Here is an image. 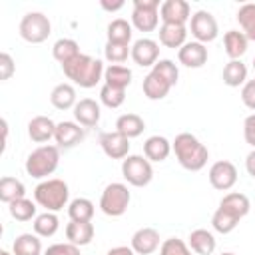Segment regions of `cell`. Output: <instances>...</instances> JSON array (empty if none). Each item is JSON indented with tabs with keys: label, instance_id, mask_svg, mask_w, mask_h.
Masks as SVG:
<instances>
[{
	"label": "cell",
	"instance_id": "19",
	"mask_svg": "<svg viewBox=\"0 0 255 255\" xmlns=\"http://www.w3.org/2000/svg\"><path fill=\"white\" fill-rule=\"evenodd\" d=\"M219 209L227 211L229 215L237 217L239 221L249 213L251 209V203H249V197L245 193H239V191H231V193H225L219 201Z\"/></svg>",
	"mask_w": 255,
	"mask_h": 255
},
{
	"label": "cell",
	"instance_id": "8",
	"mask_svg": "<svg viewBox=\"0 0 255 255\" xmlns=\"http://www.w3.org/2000/svg\"><path fill=\"white\" fill-rule=\"evenodd\" d=\"M159 0H133L131 26L139 32H153L159 26Z\"/></svg>",
	"mask_w": 255,
	"mask_h": 255
},
{
	"label": "cell",
	"instance_id": "42",
	"mask_svg": "<svg viewBox=\"0 0 255 255\" xmlns=\"http://www.w3.org/2000/svg\"><path fill=\"white\" fill-rule=\"evenodd\" d=\"M151 70H153L155 74H159L163 80H167L171 86H175L177 80H179V70H177V64H175L173 60L163 58V60H159Z\"/></svg>",
	"mask_w": 255,
	"mask_h": 255
},
{
	"label": "cell",
	"instance_id": "35",
	"mask_svg": "<svg viewBox=\"0 0 255 255\" xmlns=\"http://www.w3.org/2000/svg\"><path fill=\"white\" fill-rule=\"evenodd\" d=\"M8 211L16 221H30V219H36L38 215V203L28 197H22L8 203Z\"/></svg>",
	"mask_w": 255,
	"mask_h": 255
},
{
	"label": "cell",
	"instance_id": "40",
	"mask_svg": "<svg viewBox=\"0 0 255 255\" xmlns=\"http://www.w3.org/2000/svg\"><path fill=\"white\" fill-rule=\"evenodd\" d=\"M129 56H131V46H128V44H112V42H106L104 58H106L110 64H124Z\"/></svg>",
	"mask_w": 255,
	"mask_h": 255
},
{
	"label": "cell",
	"instance_id": "45",
	"mask_svg": "<svg viewBox=\"0 0 255 255\" xmlns=\"http://www.w3.org/2000/svg\"><path fill=\"white\" fill-rule=\"evenodd\" d=\"M241 102L255 112V80H247L241 88Z\"/></svg>",
	"mask_w": 255,
	"mask_h": 255
},
{
	"label": "cell",
	"instance_id": "38",
	"mask_svg": "<svg viewBox=\"0 0 255 255\" xmlns=\"http://www.w3.org/2000/svg\"><path fill=\"white\" fill-rule=\"evenodd\" d=\"M100 102L110 108V110H116L120 108L124 102H126V90H120V88H112L108 84H104L100 88Z\"/></svg>",
	"mask_w": 255,
	"mask_h": 255
},
{
	"label": "cell",
	"instance_id": "5",
	"mask_svg": "<svg viewBox=\"0 0 255 255\" xmlns=\"http://www.w3.org/2000/svg\"><path fill=\"white\" fill-rule=\"evenodd\" d=\"M129 201H131V193L128 185L122 181H112L104 187L100 195V209L108 217H120L128 211Z\"/></svg>",
	"mask_w": 255,
	"mask_h": 255
},
{
	"label": "cell",
	"instance_id": "23",
	"mask_svg": "<svg viewBox=\"0 0 255 255\" xmlns=\"http://www.w3.org/2000/svg\"><path fill=\"white\" fill-rule=\"evenodd\" d=\"M94 223L92 221H70L66 225V239L78 247L88 245L94 239Z\"/></svg>",
	"mask_w": 255,
	"mask_h": 255
},
{
	"label": "cell",
	"instance_id": "39",
	"mask_svg": "<svg viewBox=\"0 0 255 255\" xmlns=\"http://www.w3.org/2000/svg\"><path fill=\"white\" fill-rule=\"evenodd\" d=\"M211 225H213V229L217 231V233H223V235H227V233H231L237 225H239V219L237 217H233V215H229L227 211H223V209H215V213H213V217H211Z\"/></svg>",
	"mask_w": 255,
	"mask_h": 255
},
{
	"label": "cell",
	"instance_id": "26",
	"mask_svg": "<svg viewBox=\"0 0 255 255\" xmlns=\"http://www.w3.org/2000/svg\"><path fill=\"white\" fill-rule=\"evenodd\" d=\"M145 129V122L141 116L137 114H122L118 120H116V131H120L122 135H126L128 139H133V137H139Z\"/></svg>",
	"mask_w": 255,
	"mask_h": 255
},
{
	"label": "cell",
	"instance_id": "2",
	"mask_svg": "<svg viewBox=\"0 0 255 255\" xmlns=\"http://www.w3.org/2000/svg\"><path fill=\"white\" fill-rule=\"evenodd\" d=\"M62 70L64 76L80 88H94L100 80H104V72H106L104 62L88 54H78L74 60L66 62Z\"/></svg>",
	"mask_w": 255,
	"mask_h": 255
},
{
	"label": "cell",
	"instance_id": "29",
	"mask_svg": "<svg viewBox=\"0 0 255 255\" xmlns=\"http://www.w3.org/2000/svg\"><path fill=\"white\" fill-rule=\"evenodd\" d=\"M247 44H249V40L239 30H227L223 34V48L231 60H239L247 52Z\"/></svg>",
	"mask_w": 255,
	"mask_h": 255
},
{
	"label": "cell",
	"instance_id": "44",
	"mask_svg": "<svg viewBox=\"0 0 255 255\" xmlns=\"http://www.w3.org/2000/svg\"><path fill=\"white\" fill-rule=\"evenodd\" d=\"M16 72V64H14V58L8 54V52H2L0 54V80H10Z\"/></svg>",
	"mask_w": 255,
	"mask_h": 255
},
{
	"label": "cell",
	"instance_id": "50",
	"mask_svg": "<svg viewBox=\"0 0 255 255\" xmlns=\"http://www.w3.org/2000/svg\"><path fill=\"white\" fill-rule=\"evenodd\" d=\"M0 255H14V253H12V251H8V249H2V251H0Z\"/></svg>",
	"mask_w": 255,
	"mask_h": 255
},
{
	"label": "cell",
	"instance_id": "32",
	"mask_svg": "<svg viewBox=\"0 0 255 255\" xmlns=\"http://www.w3.org/2000/svg\"><path fill=\"white\" fill-rule=\"evenodd\" d=\"M26 197V187L24 183L18 179V177H12V175H4L0 179V199L4 203H12L16 199H22Z\"/></svg>",
	"mask_w": 255,
	"mask_h": 255
},
{
	"label": "cell",
	"instance_id": "15",
	"mask_svg": "<svg viewBox=\"0 0 255 255\" xmlns=\"http://www.w3.org/2000/svg\"><path fill=\"white\" fill-rule=\"evenodd\" d=\"M159 231L153 227H139L133 235H131V249L135 251V255H151L159 249Z\"/></svg>",
	"mask_w": 255,
	"mask_h": 255
},
{
	"label": "cell",
	"instance_id": "33",
	"mask_svg": "<svg viewBox=\"0 0 255 255\" xmlns=\"http://www.w3.org/2000/svg\"><path fill=\"white\" fill-rule=\"evenodd\" d=\"M78 54H82V52H80V44H78L76 40H72V38H60V40H56L54 46H52V56H54V60L60 62L62 66H64L66 62L74 60Z\"/></svg>",
	"mask_w": 255,
	"mask_h": 255
},
{
	"label": "cell",
	"instance_id": "49",
	"mask_svg": "<svg viewBox=\"0 0 255 255\" xmlns=\"http://www.w3.org/2000/svg\"><path fill=\"white\" fill-rule=\"evenodd\" d=\"M100 6H102L106 12H118V10H122V8H124V2H122V0H118V2L102 0V2H100Z\"/></svg>",
	"mask_w": 255,
	"mask_h": 255
},
{
	"label": "cell",
	"instance_id": "37",
	"mask_svg": "<svg viewBox=\"0 0 255 255\" xmlns=\"http://www.w3.org/2000/svg\"><path fill=\"white\" fill-rule=\"evenodd\" d=\"M237 22L247 40L255 42V4L247 2L237 10Z\"/></svg>",
	"mask_w": 255,
	"mask_h": 255
},
{
	"label": "cell",
	"instance_id": "20",
	"mask_svg": "<svg viewBox=\"0 0 255 255\" xmlns=\"http://www.w3.org/2000/svg\"><path fill=\"white\" fill-rule=\"evenodd\" d=\"M171 151H173L171 149V141L167 137H163V135H151L143 143V155L149 161H155V163L165 161Z\"/></svg>",
	"mask_w": 255,
	"mask_h": 255
},
{
	"label": "cell",
	"instance_id": "28",
	"mask_svg": "<svg viewBox=\"0 0 255 255\" xmlns=\"http://www.w3.org/2000/svg\"><path fill=\"white\" fill-rule=\"evenodd\" d=\"M131 70L124 64H110L104 72V84L112 86V88H120V90H126L129 84H131Z\"/></svg>",
	"mask_w": 255,
	"mask_h": 255
},
{
	"label": "cell",
	"instance_id": "22",
	"mask_svg": "<svg viewBox=\"0 0 255 255\" xmlns=\"http://www.w3.org/2000/svg\"><path fill=\"white\" fill-rule=\"evenodd\" d=\"M159 44L165 48H181L187 42V26L181 24H161L159 26Z\"/></svg>",
	"mask_w": 255,
	"mask_h": 255
},
{
	"label": "cell",
	"instance_id": "48",
	"mask_svg": "<svg viewBox=\"0 0 255 255\" xmlns=\"http://www.w3.org/2000/svg\"><path fill=\"white\" fill-rule=\"evenodd\" d=\"M245 169H247V173L255 179V149H251V151L247 153V157H245Z\"/></svg>",
	"mask_w": 255,
	"mask_h": 255
},
{
	"label": "cell",
	"instance_id": "7",
	"mask_svg": "<svg viewBox=\"0 0 255 255\" xmlns=\"http://www.w3.org/2000/svg\"><path fill=\"white\" fill-rule=\"evenodd\" d=\"M122 175L133 187H145L153 179L151 161L145 155H128L122 159Z\"/></svg>",
	"mask_w": 255,
	"mask_h": 255
},
{
	"label": "cell",
	"instance_id": "43",
	"mask_svg": "<svg viewBox=\"0 0 255 255\" xmlns=\"http://www.w3.org/2000/svg\"><path fill=\"white\" fill-rule=\"evenodd\" d=\"M44 255H82V253H80V247L78 245L66 241V243H52L44 251Z\"/></svg>",
	"mask_w": 255,
	"mask_h": 255
},
{
	"label": "cell",
	"instance_id": "17",
	"mask_svg": "<svg viewBox=\"0 0 255 255\" xmlns=\"http://www.w3.org/2000/svg\"><path fill=\"white\" fill-rule=\"evenodd\" d=\"M74 120L82 126V128H94L98 122H100V116H102V110H100V104L92 98H82L78 100V104L74 106Z\"/></svg>",
	"mask_w": 255,
	"mask_h": 255
},
{
	"label": "cell",
	"instance_id": "51",
	"mask_svg": "<svg viewBox=\"0 0 255 255\" xmlns=\"http://www.w3.org/2000/svg\"><path fill=\"white\" fill-rule=\"evenodd\" d=\"M221 255H235V253H231V251H223Z\"/></svg>",
	"mask_w": 255,
	"mask_h": 255
},
{
	"label": "cell",
	"instance_id": "6",
	"mask_svg": "<svg viewBox=\"0 0 255 255\" xmlns=\"http://www.w3.org/2000/svg\"><path fill=\"white\" fill-rule=\"evenodd\" d=\"M18 32H20V38L28 44H42L52 34V22L42 12H28L20 20Z\"/></svg>",
	"mask_w": 255,
	"mask_h": 255
},
{
	"label": "cell",
	"instance_id": "46",
	"mask_svg": "<svg viewBox=\"0 0 255 255\" xmlns=\"http://www.w3.org/2000/svg\"><path fill=\"white\" fill-rule=\"evenodd\" d=\"M243 137L245 143H249L255 149V114H249L243 122Z\"/></svg>",
	"mask_w": 255,
	"mask_h": 255
},
{
	"label": "cell",
	"instance_id": "24",
	"mask_svg": "<svg viewBox=\"0 0 255 255\" xmlns=\"http://www.w3.org/2000/svg\"><path fill=\"white\" fill-rule=\"evenodd\" d=\"M171 88L173 86L167 80H163L159 74H155L153 70L143 78V84H141V90H143L147 100H163Z\"/></svg>",
	"mask_w": 255,
	"mask_h": 255
},
{
	"label": "cell",
	"instance_id": "3",
	"mask_svg": "<svg viewBox=\"0 0 255 255\" xmlns=\"http://www.w3.org/2000/svg\"><path fill=\"white\" fill-rule=\"evenodd\" d=\"M70 199V187L64 179L52 177V179H42L34 187V201L44 207L46 211H60L68 205Z\"/></svg>",
	"mask_w": 255,
	"mask_h": 255
},
{
	"label": "cell",
	"instance_id": "12",
	"mask_svg": "<svg viewBox=\"0 0 255 255\" xmlns=\"http://www.w3.org/2000/svg\"><path fill=\"white\" fill-rule=\"evenodd\" d=\"M129 139L120 131H104L100 135V147L110 159H126L129 155Z\"/></svg>",
	"mask_w": 255,
	"mask_h": 255
},
{
	"label": "cell",
	"instance_id": "10",
	"mask_svg": "<svg viewBox=\"0 0 255 255\" xmlns=\"http://www.w3.org/2000/svg\"><path fill=\"white\" fill-rule=\"evenodd\" d=\"M207 177H209V183L213 189L229 191L237 183V167L227 159H219L209 167Z\"/></svg>",
	"mask_w": 255,
	"mask_h": 255
},
{
	"label": "cell",
	"instance_id": "18",
	"mask_svg": "<svg viewBox=\"0 0 255 255\" xmlns=\"http://www.w3.org/2000/svg\"><path fill=\"white\" fill-rule=\"evenodd\" d=\"M56 126L58 124H54V120L48 116H34L28 122V137L34 143H46V141L54 139Z\"/></svg>",
	"mask_w": 255,
	"mask_h": 255
},
{
	"label": "cell",
	"instance_id": "4",
	"mask_svg": "<svg viewBox=\"0 0 255 255\" xmlns=\"http://www.w3.org/2000/svg\"><path fill=\"white\" fill-rule=\"evenodd\" d=\"M60 165V147L58 145H40L28 153L24 169L34 179H48Z\"/></svg>",
	"mask_w": 255,
	"mask_h": 255
},
{
	"label": "cell",
	"instance_id": "36",
	"mask_svg": "<svg viewBox=\"0 0 255 255\" xmlns=\"http://www.w3.org/2000/svg\"><path fill=\"white\" fill-rule=\"evenodd\" d=\"M94 211H96V207L88 197H76L68 203L70 221H92Z\"/></svg>",
	"mask_w": 255,
	"mask_h": 255
},
{
	"label": "cell",
	"instance_id": "41",
	"mask_svg": "<svg viewBox=\"0 0 255 255\" xmlns=\"http://www.w3.org/2000/svg\"><path fill=\"white\" fill-rule=\"evenodd\" d=\"M159 255H193V251L189 249L187 241H183L179 237H169V239L161 241Z\"/></svg>",
	"mask_w": 255,
	"mask_h": 255
},
{
	"label": "cell",
	"instance_id": "21",
	"mask_svg": "<svg viewBox=\"0 0 255 255\" xmlns=\"http://www.w3.org/2000/svg\"><path fill=\"white\" fill-rule=\"evenodd\" d=\"M187 245H189V249H191L193 253H197V255H211V253L215 251V247H217V241H215V235H213L211 231L199 227V229H193V231L189 233Z\"/></svg>",
	"mask_w": 255,
	"mask_h": 255
},
{
	"label": "cell",
	"instance_id": "47",
	"mask_svg": "<svg viewBox=\"0 0 255 255\" xmlns=\"http://www.w3.org/2000/svg\"><path fill=\"white\" fill-rule=\"evenodd\" d=\"M106 255H135V251L131 249V245H116V247L108 249Z\"/></svg>",
	"mask_w": 255,
	"mask_h": 255
},
{
	"label": "cell",
	"instance_id": "13",
	"mask_svg": "<svg viewBox=\"0 0 255 255\" xmlns=\"http://www.w3.org/2000/svg\"><path fill=\"white\" fill-rule=\"evenodd\" d=\"M86 137V129L78 124V122H60L56 126V135H54V141L60 149H72L76 147L82 139Z\"/></svg>",
	"mask_w": 255,
	"mask_h": 255
},
{
	"label": "cell",
	"instance_id": "9",
	"mask_svg": "<svg viewBox=\"0 0 255 255\" xmlns=\"http://www.w3.org/2000/svg\"><path fill=\"white\" fill-rule=\"evenodd\" d=\"M189 32L191 36L195 38V42H201V44H209L217 38L219 34V26H217V20L211 12L207 10H197L195 14H191V20H189Z\"/></svg>",
	"mask_w": 255,
	"mask_h": 255
},
{
	"label": "cell",
	"instance_id": "30",
	"mask_svg": "<svg viewBox=\"0 0 255 255\" xmlns=\"http://www.w3.org/2000/svg\"><path fill=\"white\" fill-rule=\"evenodd\" d=\"M223 84L229 88H243V84L247 82V66L241 60H229L223 66Z\"/></svg>",
	"mask_w": 255,
	"mask_h": 255
},
{
	"label": "cell",
	"instance_id": "1",
	"mask_svg": "<svg viewBox=\"0 0 255 255\" xmlns=\"http://www.w3.org/2000/svg\"><path fill=\"white\" fill-rule=\"evenodd\" d=\"M171 149H173L179 165L187 171H199L207 165L209 151L193 133H187V131L177 133L175 139L171 141Z\"/></svg>",
	"mask_w": 255,
	"mask_h": 255
},
{
	"label": "cell",
	"instance_id": "11",
	"mask_svg": "<svg viewBox=\"0 0 255 255\" xmlns=\"http://www.w3.org/2000/svg\"><path fill=\"white\" fill-rule=\"evenodd\" d=\"M131 60L141 68H153L159 62V44L151 38H139L131 44Z\"/></svg>",
	"mask_w": 255,
	"mask_h": 255
},
{
	"label": "cell",
	"instance_id": "14",
	"mask_svg": "<svg viewBox=\"0 0 255 255\" xmlns=\"http://www.w3.org/2000/svg\"><path fill=\"white\" fill-rule=\"evenodd\" d=\"M159 18L163 24H181L185 26L191 20V8L185 0H165L159 6Z\"/></svg>",
	"mask_w": 255,
	"mask_h": 255
},
{
	"label": "cell",
	"instance_id": "27",
	"mask_svg": "<svg viewBox=\"0 0 255 255\" xmlns=\"http://www.w3.org/2000/svg\"><path fill=\"white\" fill-rule=\"evenodd\" d=\"M106 36H108V42H112V44H128L129 46L131 36H133V26H131V22H128L124 18H116L108 24Z\"/></svg>",
	"mask_w": 255,
	"mask_h": 255
},
{
	"label": "cell",
	"instance_id": "16",
	"mask_svg": "<svg viewBox=\"0 0 255 255\" xmlns=\"http://www.w3.org/2000/svg\"><path fill=\"white\" fill-rule=\"evenodd\" d=\"M177 60L185 68H201L207 62V48L201 42H185L177 50Z\"/></svg>",
	"mask_w": 255,
	"mask_h": 255
},
{
	"label": "cell",
	"instance_id": "52",
	"mask_svg": "<svg viewBox=\"0 0 255 255\" xmlns=\"http://www.w3.org/2000/svg\"><path fill=\"white\" fill-rule=\"evenodd\" d=\"M253 70H255V58H253Z\"/></svg>",
	"mask_w": 255,
	"mask_h": 255
},
{
	"label": "cell",
	"instance_id": "34",
	"mask_svg": "<svg viewBox=\"0 0 255 255\" xmlns=\"http://www.w3.org/2000/svg\"><path fill=\"white\" fill-rule=\"evenodd\" d=\"M32 227H34V233L36 235H40V237H52L60 229V219H58V215L54 211H44V213H38L36 215Z\"/></svg>",
	"mask_w": 255,
	"mask_h": 255
},
{
	"label": "cell",
	"instance_id": "25",
	"mask_svg": "<svg viewBox=\"0 0 255 255\" xmlns=\"http://www.w3.org/2000/svg\"><path fill=\"white\" fill-rule=\"evenodd\" d=\"M50 102L56 110H74V106L78 104L76 100V88L68 82H62L58 86H54V90L50 92Z\"/></svg>",
	"mask_w": 255,
	"mask_h": 255
},
{
	"label": "cell",
	"instance_id": "31",
	"mask_svg": "<svg viewBox=\"0 0 255 255\" xmlns=\"http://www.w3.org/2000/svg\"><path fill=\"white\" fill-rule=\"evenodd\" d=\"M14 255H42V239L36 233H22L12 243Z\"/></svg>",
	"mask_w": 255,
	"mask_h": 255
}]
</instances>
